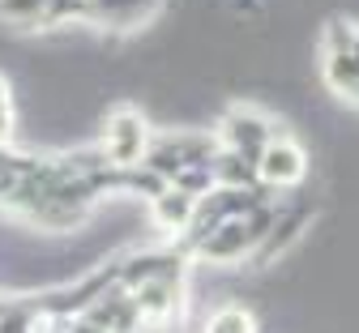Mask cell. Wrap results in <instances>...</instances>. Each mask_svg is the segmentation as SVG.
<instances>
[{
  "label": "cell",
  "mask_w": 359,
  "mask_h": 333,
  "mask_svg": "<svg viewBox=\"0 0 359 333\" xmlns=\"http://www.w3.org/2000/svg\"><path fill=\"white\" fill-rule=\"evenodd\" d=\"M283 205H261L257 214H244V218H231V222H222L214 235H205V240L193 248L197 261H210V265H236V261H248L257 257V248L265 244V235L274 231Z\"/></svg>",
  "instance_id": "cell-1"
},
{
  "label": "cell",
  "mask_w": 359,
  "mask_h": 333,
  "mask_svg": "<svg viewBox=\"0 0 359 333\" xmlns=\"http://www.w3.org/2000/svg\"><path fill=\"white\" fill-rule=\"evenodd\" d=\"M218 150H222L218 132H201V128L154 132V146H150V154H146L142 167H150L154 175H163L167 184H175V175H184L189 167H205V163H214Z\"/></svg>",
  "instance_id": "cell-2"
},
{
  "label": "cell",
  "mask_w": 359,
  "mask_h": 333,
  "mask_svg": "<svg viewBox=\"0 0 359 333\" xmlns=\"http://www.w3.org/2000/svg\"><path fill=\"white\" fill-rule=\"evenodd\" d=\"M99 146L107 150L111 167H142L150 146H154V128L137 107H116L103 120V141Z\"/></svg>",
  "instance_id": "cell-3"
},
{
  "label": "cell",
  "mask_w": 359,
  "mask_h": 333,
  "mask_svg": "<svg viewBox=\"0 0 359 333\" xmlns=\"http://www.w3.org/2000/svg\"><path fill=\"white\" fill-rule=\"evenodd\" d=\"M214 132H218V141H222V150H236V154H244V158H252V163L265 154L269 141L287 137V132L278 128V120L261 116L257 107H231V111H222V120H218Z\"/></svg>",
  "instance_id": "cell-4"
},
{
  "label": "cell",
  "mask_w": 359,
  "mask_h": 333,
  "mask_svg": "<svg viewBox=\"0 0 359 333\" xmlns=\"http://www.w3.org/2000/svg\"><path fill=\"white\" fill-rule=\"evenodd\" d=\"M86 22V0H0V22L13 30H56L65 22Z\"/></svg>",
  "instance_id": "cell-5"
},
{
  "label": "cell",
  "mask_w": 359,
  "mask_h": 333,
  "mask_svg": "<svg viewBox=\"0 0 359 333\" xmlns=\"http://www.w3.org/2000/svg\"><path fill=\"white\" fill-rule=\"evenodd\" d=\"M304 175H308V150L291 137L269 141L265 154L257 158V179L265 188H295V184H304Z\"/></svg>",
  "instance_id": "cell-6"
},
{
  "label": "cell",
  "mask_w": 359,
  "mask_h": 333,
  "mask_svg": "<svg viewBox=\"0 0 359 333\" xmlns=\"http://www.w3.org/2000/svg\"><path fill=\"white\" fill-rule=\"evenodd\" d=\"M163 5L167 0H90L86 22H95L99 30H111V34H128V30H142L150 18H158Z\"/></svg>",
  "instance_id": "cell-7"
},
{
  "label": "cell",
  "mask_w": 359,
  "mask_h": 333,
  "mask_svg": "<svg viewBox=\"0 0 359 333\" xmlns=\"http://www.w3.org/2000/svg\"><path fill=\"white\" fill-rule=\"evenodd\" d=\"M312 222V205H287L283 214H278V222H274V231L265 235V244L257 248V265H269V261H278V257H287L291 248H295V240L304 235V226Z\"/></svg>",
  "instance_id": "cell-8"
},
{
  "label": "cell",
  "mask_w": 359,
  "mask_h": 333,
  "mask_svg": "<svg viewBox=\"0 0 359 333\" xmlns=\"http://www.w3.org/2000/svg\"><path fill=\"white\" fill-rule=\"evenodd\" d=\"M193 210H197V201H193L189 193H180V188H167L158 201H150V218L158 222L163 235H171L175 244L184 240V231H189V222H193Z\"/></svg>",
  "instance_id": "cell-9"
},
{
  "label": "cell",
  "mask_w": 359,
  "mask_h": 333,
  "mask_svg": "<svg viewBox=\"0 0 359 333\" xmlns=\"http://www.w3.org/2000/svg\"><path fill=\"white\" fill-rule=\"evenodd\" d=\"M214 175H218V188H257V163L236 154V150H218L214 154Z\"/></svg>",
  "instance_id": "cell-10"
},
{
  "label": "cell",
  "mask_w": 359,
  "mask_h": 333,
  "mask_svg": "<svg viewBox=\"0 0 359 333\" xmlns=\"http://www.w3.org/2000/svg\"><path fill=\"white\" fill-rule=\"evenodd\" d=\"M205 333H257V316H252L248 308L227 304V308H218V312L210 316Z\"/></svg>",
  "instance_id": "cell-11"
},
{
  "label": "cell",
  "mask_w": 359,
  "mask_h": 333,
  "mask_svg": "<svg viewBox=\"0 0 359 333\" xmlns=\"http://www.w3.org/2000/svg\"><path fill=\"white\" fill-rule=\"evenodd\" d=\"M355 39H359V26H355V22H346V18H334V22H325V39H321V56L355 52Z\"/></svg>",
  "instance_id": "cell-12"
},
{
  "label": "cell",
  "mask_w": 359,
  "mask_h": 333,
  "mask_svg": "<svg viewBox=\"0 0 359 333\" xmlns=\"http://www.w3.org/2000/svg\"><path fill=\"white\" fill-rule=\"evenodd\" d=\"M13 128H18V107H13V90H9V77L0 73V146L13 141Z\"/></svg>",
  "instance_id": "cell-13"
},
{
  "label": "cell",
  "mask_w": 359,
  "mask_h": 333,
  "mask_svg": "<svg viewBox=\"0 0 359 333\" xmlns=\"http://www.w3.org/2000/svg\"><path fill=\"white\" fill-rule=\"evenodd\" d=\"M86 5H90V0H86Z\"/></svg>",
  "instance_id": "cell-14"
}]
</instances>
